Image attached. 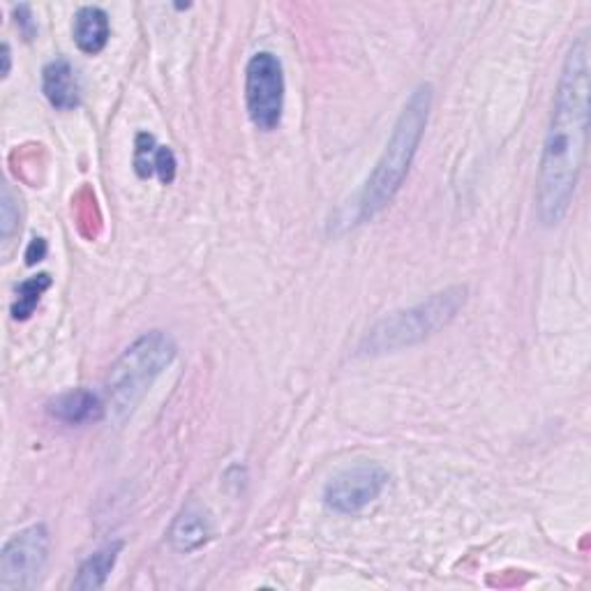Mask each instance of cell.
Wrapping results in <instances>:
<instances>
[{
	"label": "cell",
	"instance_id": "6da1fadb",
	"mask_svg": "<svg viewBox=\"0 0 591 591\" xmlns=\"http://www.w3.org/2000/svg\"><path fill=\"white\" fill-rule=\"evenodd\" d=\"M589 39L580 35L564 58L553 118L543 142L536 206L545 227H555L566 218L580 181L589 130Z\"/></svg>",
	"mask_w": 591,
	"mask_h": 591
},
{
	"label": "cell",
	"instance_id": "7a4b0ae2",
	"mask_svg": "<svg viewBox=\"0 0 591 591\" xmlns=\"http://www.w3.org/2000/svg\"><path fill=\"white\" fill-rule=\"evenodd\" d=\"M430 109H432V86L421 84L407 97L377 167L372 169L363 190L357 196V202H353L351 225L372 220L374 215H379L393 200H396V194L402 190V183L407 181L413 157H417L419 146L423 142Z\"/></svg>",
	"mask_w": 591,
	"mask_h": 591
},
{
	"label": "cell",
	"instance_id": "3957f363",
	"mask_svg": "<svg viewBox=\"0 0 591 591\" xmlns=\"http://www.w3.org/2000/svg\"><path fill=\"white\" fill-rule=\"evenodd\" d=\"M467 303V287H448L430 299L388 314L374 324L359 345L363 357H382L423 342L458 317Z\"/></svg>",
	"mask_w": 591,
	"mask_h": 591
},
{
	"label": "cell",
	"instance_id": "277c9868",
	"mask_svg": "<svg viewBox=\"0 0 591 591\" xmlns=\"http://www.w3.org/2000/svg\"><path fill=\"white\" fill-rule=\"evenodd\" d=\"M173 359L176 342L165 330L144 333L121 353L107 377V396L116 421L130 417Z\"/></svg>",
	"mask_w": 591,
	"mask_h": 591
},
{
	"label": "cell",
	"instance_id": "5b68a950",
	"mask_svg": "<svg viewBox=\"0 0 591 591\" xmlns=\"http://www.w3.org/2000/svg\"><path fill=\"white\" fill-rule=\"evenodd\" d=\"M245 105L252 125L273 132L282 121L285 111V72L280 58L260 51L245 68Z\"/></svg>",
	"mask_w": 591,
	"mask_h": 591
},
{
	"label": "cell",
	"instance_id": "8992f818",
	"mask_svg": "<svg viewBox=\"0 0 591 591\" xmlns=\"http://www.w3.org/2000/svg\"><path fill=\"white\" fill-rule=\"evenodd\" d=\"M51 539L45 524H33L14 534L0 555V589H33L45 576Z\"/></svg>",
	"mask_w": 591,
	"mask_h": 591
},
{
	"label": "cell",
	"instance_id": "52a82bcc",
	"mask_svg": "<svg viewBox=\"0 0 591 591\" xmlns=\"http://www.w3.org/2000/svg\"><path fill=\"white\" fill-rule=\"evenodd\" d=\"M388 485V471L377 462H361L342 469L335 474L326 490L324 502L335 514L353 516L361 514L372 502L382 497V492Z\"/></svg>",
	"mask_w": 591,
	"mask_h": 591
},
{
	"label": "cell",
	"instance_id": "ba28073f",
	"mask_svg": "<svg viewBox=\"0 0 591 591\" xmlns=\"http://www.w3.org/2000/svg\"><path fill=\"white\" fill-rule=\"evenodd\" d=\"M213 536V522L208 510L190 502L188 506L181 508V514L173 518L171 527H169V543L173 550H179V553H194V550L204 547Z\"/></svg>",
	"mask_w": 591,
	"mask_h": 591
},
{
	"label": "cell",
	"instance_id": "9c48e42d",
	"mask_svg": "<svg viewBox=\"0 0 591 591\" xmlns=\"http://www.w3.org/2000/svg\"><path fill=\"white\" fill-rule=\"evenodd\" d=\"M102 400L95 396L91 390H70L58 396L56 400L49 402V413L53 419L63 421L68 425H84L91 421H100L102 419Z\"/></svg>",
	"mask_w": 591,
	"mask_h": 591
},
{
	"label": "cell",
	"instance_id": "30bf717a",
	"mask_svg": "<svg viewBox=\"0 0 591 591\" xmlns=\"http://www.w3.org/2000/svg\"><path fill=\"white\" fill-rule=\"evenodd\" d=\"M43 91L47 100L58 111H72L79 107V84L72 65L65 58L49 63L43 72Z\"/></svg>",
	"mask_w": 591,
	"mask_h": 591
},
{
	"label": "cell",
	"instance_id": "8fae6325",
	"mask_svg": "<svg viewBox=\"0 0 591 591\" xmlns=\"http://www.w3.org/2000/svg\"><path fill=\"white\" fill-rule=\"evenodd\" d=\"M72 35H74L76 47L88 56L100 53L107 47L109 35H111L107 12L102 8H93V5L82 8L74 16Z\"/></svg>",
	"mask_w": 591,
	"mask_h": 591
},
{
	"label": "cell",
	"instance_id": "7c38bea8",
	"mask_svg": "<svg viewBox=\"0 0 591 591\" xmlns=\"http://www.w3.org/2000/svg\"><path fill=\"white\" fill-rule=\"evenodd\" d=\"M123 553V543L116 541V543H109L105 547L97 550L95 555H91L82 568H79V574L72 582V589L76 591H97L102 589L111 576V570L116 568V562L118 557H121Z\"/></svg>",
	"mask_w": 591,
	"mask_h": 591
},
{
	"label": "cell",
	"instance_id": "4fadbf2b",
	"mask_svg": "<svg viewBox=\"0 0 591 591\" xmlns=\"http://www.w3.org/2000/svg\"><path fill=\"white\" fill-rule=\"evenodd\" d=\"M51 287V278L47 273H39L35 278L24 280L16 289V299L12 303V317L16 322L31 319V314L37 310L39 301H43V293Z\"/></svg>",
	"mask_w": 591,
	"mask_h": 591
},
{
	"label": "cell",
	"instance_id": "5bb4252c",
	"mask_svg": "<svg viewBox=\"0 0 591 591\" xmlns=\"http://www.w3.org/2000/svg\"><path fill=\"white\" fill-rule=\"evenodd\" d=\"M155 150H157V144L150 134L142 132L140 136H136L134 171L140 179H150V176H155Z\"/></svg>",
	"mask_w": 591,
	"mask_h": 591
},
{
	"label": "cell",
	"instance_id": "9a60e30c",
	"mask_svg": "<svg viewBox=\"0 0 591 591\" xmlns=\"http://www.w3.org/2000/svg\"><path fill=\"white\" fill-rule=\"evenodd\" d=\"M19 220H22V213H19V202L12 194V190L5 185L3 196H0V233H3V241L10 243L12 236L19 231Z\"/></svg>",
	"mask_w": 591,
	"mask_h": 591
},
{
	"label": "cell",
	"instance_id": "2e32d148",
	"mask_svg": "<svg viewBox=\"0 0 591 591\" xmlns=\"http://www.w3.org/2000/svg\"><path fill=\"white\" fill-rule=\"evenodd\" d=\"M176 167H179V162H176L173 150L167 146H157V150H155V176L157 179H160L165 185L173 183Z\"/></svg>",
	"mask_w": 591,
	"mask_h": 591
},
{
	"label": "cell",
	"instance_id": "e0dca14e",
	"mask_svg": "<svg viewBox=\"0 0 591 591\" xmlns=\"http://www.w3.org/2000/svg\"><path fill=\"white\" fill-rule=\"evenodd\" d=\"M14 14H16V26H22L24 35L31 39L33 33H35V22H33L31 8L28 5H19V8H14Z\"/></svg>",
	"mask_w": 591,
	"mask_h": 591
},
{
	"label": "cell",
	"instance_id": "ac0fdd59",
	"mask_svg": "<svg viewBox=\"0 0 591 591\" xmlns=\"http://www.w3.org/2000/svg\"><path fill=\"white\" fill-rule=\"evenodd\" d=\"M45 254H47L45 239H33L31 245H28V252H26V262L33 266L35 262H43Z\"/></svg>",
	"mask_w": 591,
	"mask_h": 591
},
{
	"label": "cell",
	"instance_id": "d6986e66",
	"mask_svg": "<svg viewBox=\"0 0 591 591\" xmlns=\"http://www.w3.org/2000/svg\"><path fill=\"white\" fill-rule=\"evenodd\" d=\"M10 65H12V51H10V45H3V76L10 74Z\"/></svg>",
	"mask_w": 591,
	"mask_h": 591
}]
</instances>
